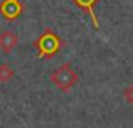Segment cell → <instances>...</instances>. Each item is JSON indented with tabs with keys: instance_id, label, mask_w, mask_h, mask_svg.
Here are the masks:
<instances>
[{
	"instance_id": "cell-7",
	"label": "cell",
	"mask_w": 133,
	"mask_h": 128,
	"mask_svg": "<svg viewBox=\"0 0 133 128\" xmlns=\"http://www.w3.org/2000/svg\"><path fill=\"white\" fill-rule=\"evenodd\" d=\"M124 98L128 105H133V84H130L124 89Z\"/></svg>"
},
{
	"instance_id": "cell-6",
	"label": "cell",
	"mask_w": 133,
	"mask_h": 128,
	"mask_svg": "<svg viewBox=\"0 0 133 128\" xmlns=\"http://www.w3.org/2000/svg\"><path fill=\"white\" fill-rule=\"evenodd\" d=\"M16 72H14V67L8 62H2L0 64V83H8L14 78Z\"/></svg>"
},
{
	"instance_id": "cell-5",
	"label": "cell",
	"mask_w": 133,
	"mask_h": 128,
	"mask_svg": "<svg viewBox=\"0 0 133 128\" xmlns=\"http://www.w3.org/2000/svg\"><path fill=\"white\" fill-rule=\"evenodd\" d=\"M74 2H75V3H77L80 8H83L85 11H88V13H89L91 19H92V24H94V28H99V22H97V17H96V14H94V11H92L94 5L99 2V0H74Z\"/></svg>"
},
{
	"instance_id": "cell-3",
	"label": "cell",
	"mask_w": 133,
	"mask_h": 128,
	"mask_svg": "<svg viewBox=\"0 0 133 128\" xmlns=\"http://www.w3.org/2000/svg\"><path fill=\"white\" fill-rule=\"evenodd\" d=\"M0 13H2L6 19L14 20L16 17L21 16L22 13V5L19 0H3L0 5Z\"/></svg>"
},
{
	"instance_id": "cell-2",
	"label": "cell",
	"mask_w": 133,
	"mask_h": 128,
	"mask_svg": "<svg viewBox=\"0 0 133 128\" xmlns=\"http://www.w3.org/2000/svg\"><path fill=\"white\" fill-rule=\"evenodd\" d=\"M36 48L39 56H52L59 50V39L52 30H45V33L36 41Z\"/></svg>"
},
{
	"instance_id": "cell-1",
	"label": "cell",
	"mask_w": 133,
	"mask_h": 128,
	"mask_svg": "<svg viewBox=\"0 0 133 128\" xmlns=\"http://www.w3.org/2000/svg\"><path fill=\"white\" fill-rule=\"evenodd\" d=\"M50 81L61 91V92H69L78 81V74L71 64L64 62L58 66L52 74H50Z\"/></svg>"
},
{
	"instance_id": "cell-4",
	"label": "cell",
	"mask_w": 133,
	"mask_h": 128,
	"mask_svg": "<svg viewBox=\"0 0 133 128\" xmlns=\"http://www.w3.org/2000/svg\"><path fill=\"white\" fill-rule=\"evenodd\" d=\"M19 44V38L14 31L5 30L0 33V50L3 53H11Z\"/></svg>"
}]
</instances>
